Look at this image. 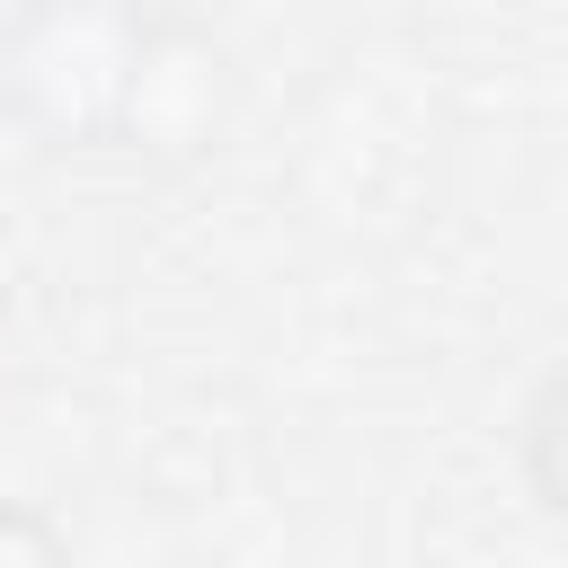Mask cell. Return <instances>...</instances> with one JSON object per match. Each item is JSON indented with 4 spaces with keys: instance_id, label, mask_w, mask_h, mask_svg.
<instances>
[{
    "instance_id": "3",
    "label": "cell",
    "mask_w": 568,
    "mask_h": 568,
    "mask_svg": "<svg viewBox=\"0 0 568 568\" xmlns=\"http://www.w3.org/2000/svg\"><path fill=\"white\" fill-rule=\"evenodd\" d=\"M515 462H524V497L568 532V364L541 373V390L515 417Z\"/></svg>"
},
{
    "instance_id": "2",
    "label": "cell",
    "mask_w": 568,
    "mask_h": 568,
    "mask_svg": "<svg viewBox=\"0 0 568 568\" xmlns=\"http://www.w3.org/2000/svg\"><path fill=\"white\" fill-rule=\"evenodd\" d=\"M231 124H240V62H231L222 27L195 9H142V44L124 71L106 151H124L160 178H186L231 142Z\"/></svg>"
},
{
    "instance_id": "4",
    "label": "cell",
    "mask_w": 568,
    "mask_h": 568,
    "mask_svg": "<svg viewBox=\"0 0 568 568\" xmlns=\"http://www.w3.org/2000/svg\"><path fill=\"white\" fill-rule=\"evenodd\" d=\"M0 568H80V550L62 541V524L27 497H0Z\"/></svg>"
},
{
    "instance_id": "1",
    "label": "cell",
    "mask_w": 568,
    "mask_h": 568,
    "mask_svg": "<svg viewBox=\"0 0 568 568\" xmlns=\"http://www.w3.org/2000/svg\"><path fill=\"white\" fill-rule=\"evenodd\" d=\"M142 0H9L0 18V124L44 160L115 142Z\"/></svg>"
}]
</instances>
